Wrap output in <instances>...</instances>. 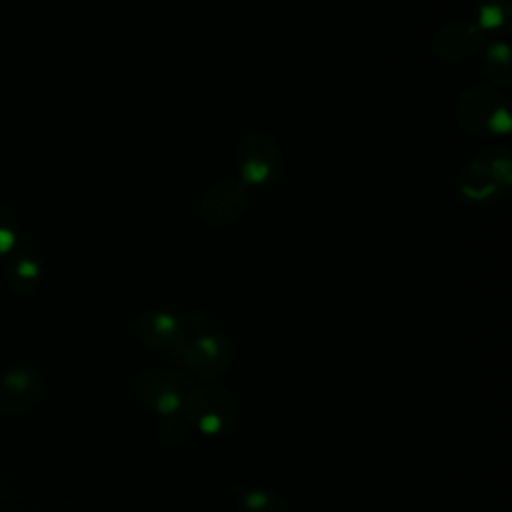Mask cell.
Instances as JSON below:
<instances>
[{
	"label": "cell",
	"mask_w": 512,
	"mask_h": 512,
	"mask_svg": "<svg viewBox=\"0 0 512 512\" xmlns=\"http://www.w3.org/2000/svg\"><path fill=\"white\" fill-rule=\"evenodd\" d=\"M44 392L42 376L28 366H16L0 376V412L18 416L30 410Z\"/></svg>",
	"instance_id": "obj_9"
},
{
	"label": "cell",
	"mask_w": 512,
	"mask_h": 512,
	"mask_svg": "<svg viewBox=\"0 0 512 512\" xmlns=\"http://www.w3.org/2000/svg\"><path fill=\"white\" fill-rule=\"evenodd\" d=\"M204 328V320L198 314L176 316L170 312H146L138 318L140 340L158 350L174 352L184 338Z\"/></svg>",
	"instance_id": "obj_6"
},
{
	"label": "cell",
	"mask_w": 512,
	"mask_h": 512,
	"mask_svg": "<svg viewBox=\"0 0 512 512\" xmlns=\"http://www.w3.org/2000/svg\"><path fill=\"white\" fill-rule=\"evenodd\" d=\"M184 416L204 434H228L236 428L238 408L230 392L218 384L186 382L180 388Z\"/></svg>",
	"instance_id": "obj_1"
},
{
	"label": "cell",
	"mask_w": 512,
	"mask_h": 512,
	"mask_svg": "<svg viewBox=\"0 0 512 512\" xmlns=\"http://www.w3.org/2000/svg\"><path fill=\"white\" fill-rule=\"evenodd\" d=\"M508 6H510V0H482L480 14H478V26L480 28L502 26L508 18Z\"/></svg>",
	"instance_id": "obj_12"
},
{
	"label": "cell",
	"mask_w": 512,
	"mask_h": 512,
	"mask_svg": "<svg viewBox=\"0 0 512 512\" xmlns=\"http://www.w3.org/2000/svg\"><path fill=\"white\" fill-rule=\"evenodd\" d=\"M238 170L242 184L264 186L282 170V154L276 140L266 132H250L238 144Z\"/></svg>",
	"instance_id": "obj_5"
},
{
	"label": "cell",
	"mask_w": 512,
	"mask_h": 512,
	"mask_svg": "<svg viewBox=\"0 0 512 512\" xmlns=\"http://www.w3.org/2000/svg\"><path fill=\"white\" fill-rule=\"evenodd\" d=\"M38 276V266L34 262H20L16 268V278L18 280H30L34 282Z\"/></svg>",
	"instance_id": "obj_14"
},
{
	"label": "cell",
	"mask_w": 512,
	"mask_h": 512,
	"mask_svg": "<svg viewBox=\"0 0 512 512\" xmlns=\"http://www.w3.org/2000/svg\"><path fill=\"white\" fill-rule=\"evenodd\" d=\"M136 386L140 400L164 420H172L174 414L180 410L182 378L168 372L150 370L138 378Z\"/></svg>",
	"instance_id": "obj_10"
},
{
	"label": "cell",
	"mask_w": 512,
	"mask_h": 512,
	"mask_svg": "<svg viewBox=\"0 0 512 512\" xmlns=\"http://www.w3.org/2000/svg\"><path fill=\"white\" fill-rule=\"evenodd\" d=\"M482 46V28L470 18H450L432 36V54L440 62L456 64L474 56Z\"/></svg>",
	"instance_id": "obj_7"
},
{
	"label": "cell",
	"mask_w": 512,
	"mask_h": 512,
	"mask_svg": "<svg viewBox=\"0 0 512 512\" xmlns=\"http://www.w3.org/2000/svg\"><path fill=\"white\" fill-rule=\"evenodd\" d=\"M456 120L470 134H506L510 130L506 98L488 86H470L460 92Z\"/></svg>",
	"instance_id": "obj_2"
},
{
	"label": "cell",
	"mask_w": 512,
	"mask_h": 512,
	"mask_svg": "<svg viewBox=\"0 0 512 512\" xmlns=\"http://www.w3.org/2000/svg\"><path fill=\"white\" fill-rule=\"evenodd\" d=\"M512 180L510 160L504 154L484 152L462 166L458 188L468 200H488Z\"/></svg>",
	"instance_id": "obj_4"
},
{
	"label": "cell",
	"mask_w": 512,
	"mask_h": 512,
	"mask_svg": "<svg viewBox=\"0 0 512 512\" xmlns=\"http://www.w3.org/2000/svg\"><path fill=\"white\" fill-rule=\"evenodd\" d=\"M236 512H286V504L272 490L246 488L236 496Z\"/></svg>",
	"instance_id": "obj_11"
},
{
	"label": "cell",
	"mask_w": 512,
	"mask_h": 512,
	"mask_svg": "<svg viewBox=\"0 0 512 512\" xmlns=\"http://www.w3.org/2000/svg\"><path fill=\"white\" fill-rule=\"evenodd\" d=\"M248 194L240 180H220L202 196V216L214 228H228L238 222L246 210Z\"/></svg>",
	"instance_id": "obj_8"
},
{
	"label": "cell",
	"mask_w": 512,
	"mask_h": 512,
	"mask_svg": "<svg viewBox=\"0 0 512 512\" xmlns=\"http://www.w3.org/2000/svg\"><path fill=\"white\" fill-rule=\"evenodd\" d=\"M188 370L198 376H220L228 370L232 362V346L230 342L214 332H206L204 328L192 332L182 344L172 352Z\"/></svg>",
	"instance_id": "obj_3"
},
{
	"label": "cell",
	"mask_w": 512,
	"mask_h": 512,
	"mask_svg": "<svg viewBox=\"0 0 512 512\" xmlns=\"http://www.w3.org/2000/svg\"><path fill=\"white\" fill-rule=\"evenodd\" d=\"M486 62L490 64L492 70H496V68L508 70V64H510V48H508L506 44H502V42L492 44V46L488 48V52H486Z\"/></svg>",
	"instance_id": "obj_13"
}]
</instances>
